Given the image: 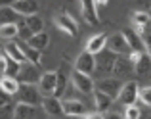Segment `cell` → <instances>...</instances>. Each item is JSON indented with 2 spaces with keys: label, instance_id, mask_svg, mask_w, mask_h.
Listing matches in <instances>:
<instances>
[{
  "label": "cell",
  "instance_id": "6da1fadb",
  "mask_svg": "<svg viewBox=\"0 0 151 119\" xmlns=\"http://www.w3.org/2000/svg\"><path fill=\"white\" fill-rule=\"evenodd\" d=\"M138 94H140V86H138V83L136 81H126L124 85H122L121 94H119L117 100L121 102L124 108H128V106H134V104H136Z\"/></svg>",
  "mask_w": 151,
  "mask_h": 119
},
{
  "label": "cell",
  "instance_id": "7a4b0ae2",
  "mask_svg": "<svg viewBox=\"0 0 151 119\" xmlns=\"http://www.w3.org/2000/svg\"><path fill=\"white\" fill-rule=\"evenodd\" d=\"M17 96H19V102H23V104H29V106L42 104V94L38 90V86H35V85H23L21 83Z\"/></svg>",
  "mask_w": 151,
  "mask_h": 119
},
{
  "label": "cell",
  "instance_id": "3957f363",
  "mask_svg": "<svg viewBox=\"0 0 151 119\" xmlns=\"http://www.w3.org/2000/svg\"><path fill=\"white\" fill-rule=\"evenodd\" d=\"M71 81H73V86L82 94H90V92H96V83L90 75H84V73H78V71L73 69L71 73Z\"/></svg>",
  "mask_w": 151,
  "mask_h": 119
},
{
  "label": "cell",
  "instance_id": "277c9868",
  "mask_svg": "<svg viewBox=\"0 0 151 119\" xmlns=\"http://www.w3.org/2000/svg\"><path fill=\"white\" fill-rule=\"evenodd\" d=\"M54 23H55V27H58L59 31L67 33L69 37H77V35H78V23L75 21V17H71V14H67V12L55 15Z\"/></svg>",
  "mask_w": 151,
  "mask_h": 119
},
{
  "label": "cell",
  "instance_id": "5b68a950",
  "mask_svg": "<svg viewBox=\"0 0 151 119\" xmlns=\"http://www.w3.org/2000/svg\"><path fill=\"white\" fill-rule=\"evenodd\" d=\"M55 85H58V71H46V73H42L40 81H38V90H40L42 98L54 96Z\"/></svg>",
  "mask_w": 151,
  "mask_h": 119
},
{
  "label": "cell",
  "instance_id": "8992f818",
  "mask_svg": "<svg viewBox=\"0 0 151 119\" xmlns=\"http://www.w3.org/2000/svg\"><path fill=\"white\" fill-rule=\"evenodd\" d=\"M75 71L84 75H92L96 71V56H92L90 52H81L75 60Z\"/></svg>",
  "mask_w": 151,
  "mask_h": 119
},
{
  "label": "cell",
  "instance_id": "52a82bcc",
  "mask_svg": "<svg viewBox=\"0 0 151 119\" xmlns=\"http://www.w3.org/2000/svg\"><path fill=\"white\" fill-rule=\"evenodd\" d=\"M121 89H122L121 81H119V79H115V77H111V79H100V81H98V85H96V90L107 94V96L113 98V100H115V98H119Z\"/></svg>",
  "mask_w": 151,
  "mask_h": 119
},
{
  "label": "cell",
  "instance_id": "ba28073f",
  "mask_svg": "<svg viewBox=\"0 0 151 119\" xmlns=\"http://www.w3.org/2000/svg\"><path fill=\"white\" fill-rule=\"evenodd\" d=\"M107 48L109 52H113L115 56H124L126 52H130V46L126 42V38L122 37V33H115L107 38Z\"/></svg>",
  "mask_w": 151,
  "mask_h": 119
},
{
  "label": "cell",
  "instance_id": "9c48e42d",
  "mask_svg": "<svg viewBox=\"0 0 151 119\" xmlns=\"http://www.w3.org/2000/svg\"><path fill=\"white\" fill-rule=\"evenodd\" d=\"M111 73L115 75V79H119V77H121V79L130 77V75L134 73V63L130 62V58H126V56H117Z\"/></svg>",
  "mask_w": 151,
  "mask_h": 119
},
{
  "label": "cell",
  "instance_id": "30bf717a",
  "mask_svg": "<svg viewBox=\"0 0 151 119\" xmlns=\"http://www.w3.org/2000/svg\"><path fill=\"white\" fill-rule=\"evenodd\" d=\"M12 8L15 10L17 15H23V17L38 14V2L37 0H15V2L12 4Z\"/></svg>",
  "mask_w": 151,
  "mask_h": 119
},
{
  "label": "cell",
  "instance_id": "8fae6325",
  "mask_svg": "<svg viewBox=\"0 0 151 119\" xmlns=\"http://www.w3.org/2000/svg\"><path fill=\"white\" fill-rule=\"evenodd\" d=\"M81 14H82V17H84L86 23H90V25H100V14H98V10H96L94 0H82L81 2Z\"/></svg>",
  "mask_w": 151,
  "mask_h": 119
},
{
  "label": "cell",
  "instance_id": "7c38bea8",
  "mask_svg": "<svg viewBox=\"0 0 151 119\" xmlns=\"http://www.w3.org/2000/svg\"><path fill=\"white\" fill-rule=\"evenodd\" d=\"M63 113L71 117H84L86 115V106L82 104L81 100H63Z\"/></svg>",
  "mask_w": 151,
  "mask_h": 119
},
{
  "label": "cell",
  "instance_id": "4fadbf2b",
  "mask_svg": "<svg viewBox=\"0 0 151 119\" xmlns=\"http://www.w3.org/2000/svg\"><path fill=\"white\" fill-rule=\"evenodd\" d=\"M122 37H124L126 42H128L130 52H145V48H144V37L136 35V31H134L132 27H128V29L122 31Z\"/></svg>",
  "mask_w": 151,
  "mask_h": 119
},
{
  "label": "cell",
  "instance_id": "5bb4252c",
  "mask_svg": "<svg viewBox=\"0 0 151 119\" xmlns=\"http://www.w3.org/2000/svg\"><path fill=\"white\" fill-rule=\"evenodd\" d=\"M107 35H103V33H98V35H94V37H90L88 38V42H86V52H90L92 56H98L100 52H103V48L107 46Z\"/></svg>",
  "mask_w": 151,
  "mask_h": 119
},
{
  "label": "cell",
  "instance_id": "9a60e30c",
  "mask_svg": "<svg viewBox=\"0 0 151 119\" xmlns=\"http://www.w3.org/2000/svg\"><path fill=\"white\" fill-rule=\"evenodd\" d=\"M17 44H19V48H21L23 56L27 58V63H31V65H35V67H38L42 63V52L40 50L33 48V46H29L27 42H21V41H19Z\"/></svg>",
  "mask_w": 151,
  "mask_h": 119
},
{
  "label": "cell",
  "instance_id": "2e32d148",
  "mask_svg": "<svg viewBox=\"0 0 151 119\" xmlns=\"http://www.w3.org/2000/svg\"><path fill=\"white\" fill-rule=\"evenodd\" d=\"M132 29L136 31V35L144 37V29L147 25H151V15L147 12H134L132 14Z\"/></svg>",
  "mask_w": 151,
  "mask_h": 119
},
{
  "label": "cell",
  "instance_id": "e0dca14e",
  "mask_svg": "<svg viewBox=\"0 0 151 119\" xmlns=\"http://www.w3.org/2000/svg\"><path fill=\"white\" fill-rule=\"evenodd\" d=\"M42 108H44V112L48 113V115L55 117V115H61L63 113V102L59 100V98L55 96H48V98H42Z\"/></svg>",
  "mask_w": 151,
  "mask_h": 119
},
{
  "label": "cell",
  "instance_id": "ac0fdd59",
  "mask_svg": "<svg viewBox=\"0 0 151 119\" xmlns=\"http://www.w3.org/2000/svg\"><path fill=\"white\" fill-rule=\"evenodd\" d=\"M4 54H6V56L10 58V60H14V62L21 63V65H25V63H27V58L23 56L21 48H19V44H17L15 41L6 42V44H4Z\"/></svg>",
  "mask_w": 151,
  "mask_h": 119
},
{
  "label": "cell",
  "instance_id": "d6986e66",
  "mask_svg": "<svg viewBox=\"0 0 151 119\" xmlns=\"http://www.w3.org/2000/svg\"><path fill=\"white\" fill-rule=\"evenodd\" d=\"M42 75H38L37 67L31 65V63H25L21 65V73H19V79H21L23 85H33V83H38Z\"/></svg>",
  "mask_w": 151,
  "mask_h": 119
},
{
  "label": "cell",
  "instance_id": "ffe728a7",
  "mask_svg": "<svg viewBox=\"0 0 151 119\" xmlns=\"http://www.w3.org/2000/svg\"><path fill=\"white\" fill-rule=\"evenodd\" d=\"M134 73H136L138 77H145V75L151 73V58L145 52H142L140 60L134 63Z\"/></svg>",
  "mask_w": 151,
  "mask_h": 119
},
{
  "label": "cell",
  "instance_id": "44dd1931",
  "mask_svg": "<svg viewBox=\"0 0 151 119\" xmlns=\"http://www.w3.org/2000/svg\"><path fill=\"white\" fill-rule=\"evenodd\" d=\"M17 17L19 15L15 14V10L12 6H0V27L17 23Z\"/></svg>",
  "mask_w": 151,
  "mask_h": 119
},
{
  "label": "cell",
  "instance_id": "7402d4cb",
  "mask_svg": "<svg viewBox=\"0 0 151 119\" xmlns=\"http://www.w3.org/2000/svg\"><path fill=\"white\" fill-rule=\"evenodd\" d=\"M37 115V106H29V104H15V119H35Z\"/></svg>",
  "mask_w": 151,
  "mask_h": 119
},
{
  "label": "cell",
  "instance_id": "603a6c76",
  "mask_svg": "<svg viewBox=\"0 0 151 119\" xmlns=\"http://www.w3.org/2000/svg\"><path fill=\"white\" fill-rule=\"evenodd\" d=\"M19 86H21V83L17 81V79H12V77H0V90L6 94H17L19 92Z\"/></svg>",
  "mask_w": 151,
  "mask_h": 119
},
{
  "label": "cell",
  "instance_id": "cb8c5ba5",
  "mask_svg": "<svg viewBox=\"0 0 151 119\" xmlns=\"http://www.w3.org/2000/svg\"><path fill=\"white\" fill-rule=\"evenodd\" d=\"M94 102H96V108H98V113H103L107 112V110L113 106V98H109L107 94L100 92V90H96L94 92Z\"/></svg>",
  "mask_w": 151,
  "mask_h": 119
},
{
  "label": "cell",
  "instance_id": "d4e9b609",
  "mask_svg": "<svg viewBox=\"0 0 151 119\" xmlns=\"http://www.w3.org/2000/svg\"><path fill=\"white\" fill-rule=\"evenodd\" d=\"M25 25L29 31H33V35L44 33V21H42L40 15H29V17H25Z\"/></svg>",
  "mask_w": 151,
  "mask_h": 119
},
{
  "label": "cell",
  "instance_id": "484cf974",
  "mask_svg": "<svg viewBox=\"0 0 151 119\" xmlns=\"http://www.w3.org/2000/svg\"><path fill=\"white\" fill-rule=\"evenodd\" d=\"M115 60H117V56H115L113 52H107L105 58L96 60V67H100L101 73H111V71H113V65H115Z\"/></svg>",
  "mask_w": 151,
  "mask_h": 119
},
{
  "label": "cell",
  "instance_id": "4316f807",
  "mask_svg": "<svg viewBox=\"0 0 151 119\" xmlns=\"http://www.w3.org/2000/svg\"><path fill=\"white\" fill-rule=\"evenodd\" d=\"M27 44H29V46H33V48H37V50H40V52H42V50H44L46 46L50 44V35L46 33V31H44V33H38V35H35V37L31 38V41L27 42Z\"/></svg>",
  "mask_w": 151,
  "mask_h": 119
},
{
  "label": "cell",
  "instance_id": "83f0119b",
  "mask_svg": "<svg viewBox=\"0 0 151 119\" xmlns=\"http://www.w3.org/2000/svg\"><path fill=\"white\" fill-rule=\"evenodd\" d=\"M0 37L6 38L8 42H12L14 38L19 37V25L17 23H14V25H2L0 27Z\"/></svg>",
  "mask_w": 151,
  "mask_h": 119
},
{
  "label": "cell",
  "instance_id": "f1b7e54d",
  "mask_svg": "<svg viewBox=\"0 0 151 119\" xmlns=\"http://www.w3.org/2000/svg\"><path fill=\"white\" fill-rule=\"evenodd\" d=\"M65 90H67V75H65V71H58V85H55V92H54V96L55 98H61L63 94H65Z\"/></svg>",
  "mask_w": 151,
  "mask_h": 119
},
{
  "label": "cell",
  "instance_id": "f546056e",
  "mask_svg": "<svg viewBox=\"0 0 151 119\" xmlns=\"http://www.w3.org/2000/svg\"><path fill=\"white\" fill-rule=\"evenodd\" d=\"M19 73H21V63L14 62V60L8 58V65H6V77H12V79H17Z\"/></svg>",
  "mask_w": 151,
  "mask_h": 119
},
{
  "label": "cell",
  "instance_id": "4dcf8cb0",
  "mask_svg": "<svg viewBox=\"0 0 151 119\" xmlns=\"http://www.w3.org/2000/svg\"><path fill=\"white\" fill-rule=\"evenodd\" d=\"M17 25H19V37H17V38H19L21 42H29L31 38L35 37V35H33V31H29V29H27L25 21H23V23H17Z\"/></svg>",
  "mask_w": 151,
  "mask_h": 119
},
{
  "label": "cell",
  "instance_id": "1f68e13d",
  "mask_svg": "<svg viewBox=\"0 0 151 119\" xmlns=\"http://www.w3.org/2000/svg\"><path fill=\"white\" fill-rule=\"evenodd\" d=\"M138 100H140L142 104H145V106H149V108H151V86H144V89H140Z\"/></svg>",
  "mask_w": 151,
  "mask_h": 119
},
{
  "label": "cell",
  "instance_id": "d6a6232c",
  "mask_svg": "<svg viewBox=\"0 0 151 119\" xmlns=\"http://www.w3.org/2000/svg\"><path fill=\"white\" fill-rule=\"evenodd\" d=\"M0 119H15V106L8 104L4 108H0Z\"/></svg>",
  "mask_w": 151,
  "mask_h": 119
},
{
  "label": "cell",
  "instance_id": "836d02e7",
  "mask_svg": "<svg viewBox=\"0 0 151 119\" xmlns=\"http://www.w3.org/2000/svg\"><path fill=\"white\" fill-rule=\"evenodd\" d=\"M142 117V112H140V108H138L136 104L134 106H128L126 108V112H124V119H140Z\"/></svg>",
  "mask_w": 151,
  "mask_h": 119
},
{
  "label": "cell",
  "instance_id": "e575fe53",
  "mask_svg": "<svg viewBox=\"0 0 151 119\" xmlns=\"http://www.w3.org/2000/svg\"><path fill=\"white\" fill-rule=\"evenodd\" d=\"M6 65H8V56L0 52V77H6Z\"/></svg>",
  "mask_w": 151,
  "mask_h": 119
},
{
  "label": "cell",
  "instance_id": "d590c367",
  "mask_svg": "<svg viewBox=\"0 0 151 119\" xmlns=\"http://www.w3.org/2000/svg\"><path fill=\"white\" fill-rule=\"evenodd\" d=\"M8 104H12V96L0 90V108H4V106H8Z\"/></svg>",
  "mask_w": 151,
  "mask_h": 119
},
{
  "label": "cell",
  "instance_id": "8d00e7d4",
  "mask_svg": "<svg viewBox=\"0 0 151 119\" xmlns=\"http://www.w3.org/2000/svg\"><path fill=\"white\" fill-rule=\"evenodd\" d=\"M144 48H145V54L151 58V37H149V35L144 37Z\"/></svg>",
  "mask_w": 151,
  "mask_h": 119
},
{
  "label": "cell",
  "instance_id": "74e56055",
  "mask_svg": "<svg viewBox=\"0 0 151 119\" xmlns=\"http://www.w3.org/2000/svg\"><path fill=\"white\" fill-rule=\"evenodd\" d=\"M94 4H96V10L100 12L101 8H105V6H107V0H94Z\"/></svg>",
  "mask_w": 151,
  "mask_h": 119
},
{
  "label": "cell",
  "instance_id": "f35d334b",
  "mask_svg": "<svg viewBox=\"0 0 151 119\" xmlns=\"http://www.w3.org/2000/svg\"><path fill=\"white\" fill-rule=\"evenodd\" d=\"M84 119H103V115H101V113H86V115H84Z\"/></svg>",
  "mask_w": 151,
  "mask_h": 119
},
{
  "label": "cell",
  "instance_id": "ab89813d",
  "mask_svg": "<svg viewBox=\"0 0 151 119\" xmlns=\"http://www.w3.org/2000/svg\"><path fill=\"white\" fill-rule=\"evenodd\" d=\"M103 119H124V117H121L119 113H105V117Z\"/></svg>",
  "mask_w": 151,
  "mask_h": 119
},
{
  "label": "cell",
  "instance_id": "60d3db41",
  "mask_svg": "<svg viewBox=\"0 0 151 119\" xmlns=\"http://www.w3.org/2000/svg\"><path fill=\"white\" fill-rule=\"evenodd\" d=\"M149 15H151V12H149Z\"/></svg>",
  "mask_w": 151,
  "mask_h": 119
}]
</instances>
